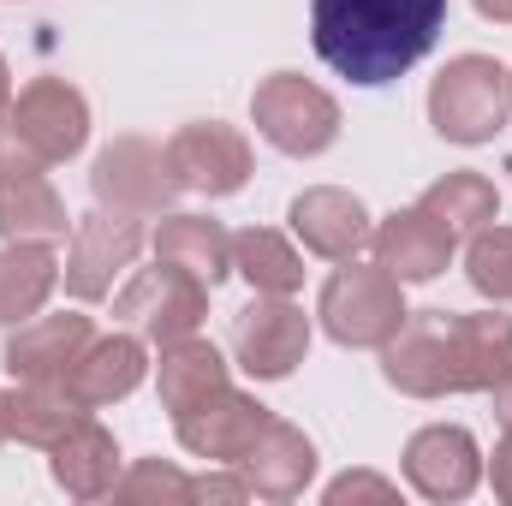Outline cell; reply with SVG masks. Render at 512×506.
<instances>
[{
	"mask_svg": "<svg viewBox=\"0 0 512 506\" xmlns=\"http://www.w3.org/2000/svg\"><path fill=\"white\" fill-rule=\"evenodd\" d=\"M447 24V0H310V42L340 78L382 90L405 78Z\"/></svg>",
	"mask_w": 512,
	"mask_h": 506,
	"instance_id": "1",
	"label": "cell"
},
{
	"mask_svg": "<svg viewBox=\"0 0 512 506\" xmlns=\"http://www.w3.org/2000/svg\"><path fill=\"white\" fill-rule=\"evenodd\" d=\"M316 316H322V334L334 346H352V352H382L387 340L405 328V286L387 274L382 262H358L346 256V268L328 274L322 298H316Z\"/></svg>",
	"mask_w": 512,
	"mask_h": 506,
	"instance_id": "2",
	"label": "cell"
},
{
	"mask_svg": "<svg viewBox=\"0 0 512 506\" xmlns=\"http://www.w3.org/2000/svg\"><path fill=\"white\" fill-rule=\"evenodd\" d=\"M512 114V84L507 66L489 54H453L441 78L429 84V126L447 143H495V131Z\"/></svg>",
	"mask_w": 512,
	"mask_h": 506,
	"instance_id": "3",
	"label": "cell"
},
{
	"mask_svg": "<svg viewBox=\"0 0 512 506\" xmlns=\"http://www.w3.org/2000/svg\"><path fill=\"white\" fill-rule=\"evenodd\" d=\"M114 316L126 322L131 334L155 340V346H173V340H191L209 316V286L173 262L155 256V268H137L126 286L114 292Z\"/></svg>",
	"mask_w": 512,
	"mask_h": 506,
	"instance_id": "4",
	"label": "cell"
},
{
	"mask_svg": "<svg viewBox=\"0 0 512 506\" xmlns=\"http://www.w3.org/2000/svg\"><path fill=\"white\" fill-rule=\"evenodd\" d=\"M90 191H96L102 209L149 221V215H173L185 185H179V173L167 161V143H155V137H114L96 155V167H90Z\"/></svg>",
	"mask_w": 512,
	"mask_h": 506,
	"instance_id": "5",
	"label": "cell"
},
{
	"mask_svg": "<svg viewBox=\"0 0 512 506\" xmlns=\"http://www.w3.org/2000/svg\"><path fill=\"white\" fill-rule=\"evenodd\" d=\"M251 120L280 155H322L340 137V102L298 72H268L251 90Z\"/></svg>",
	"mask_w": 512,
	"mask_h": 506,
	"instance_id": "6",
	"label": "cell"
},
{
	"mask_svg": "<svg viewBox=\"0 0 512 506\" xmlns=\"http://www.w3.org/2000/svg\"><path fill=\"white\" fill-rule=\"evenodd\" d=\"M0 126L12 131L42 167H60V161H72L90 143V102L66 78H36V84H24L12 96Z\"/></svg>",
	"mask_w": 512,
	"mask_h": 506,
	"instance_id": "7",
	"label": "cell"
},
{
	"mask_svg": "<svg viewBox=\"0 0 512 506\" xmlns=\"http://www.w3.org/2000/svg\"><path fill=\"white\" fill-rule=\"evenodd\" d=\"M137 251H143V221L96 203L90 215L72 221V251L60 262V280L78 304H102L114 292V280L137 262Z\"/></svg>",
	"mask_w": 512,
	"mask_h": 506,
	"instance_id": "8",
	"label": "cell"
},
{
	"mask_svg": "<svg viewBox=\"0 0 512 506\" xmlns=\"http://www.w3.org/2000/svg\"><path fill=\"white\" fill-rule=\"evenodd\" d=\"M310 352V316L304 304L280 292H256L251 304L233 316V358L251 381H286Z\"/></svg>",
	"mask_w": 512,
	"mask_h": 506,
	"instance_id": "9",
	"label": "cell"
},
{
	"mask_svg": "<svg viewBox=\"0 0 512 506\" xmlns=\"http://www.w3.org/2000/svg\"><path fill=\"white\" fill-rule=\"evenodd\" d=\"M72 233V215L60 203V191L48 185L42 161L0 126V239H42L60 245Z\"/></svg>",
	"mask_w": 512,
	"mask_h": 506,
	"instance_id": "10",
	"label": "cell"
},
{
	"mask_svg": "<svg viewBox=\"0 0 512 506\" xmlns=\"http://www.w3.org/2000/svg\"><path fill=\"white\" fill-rule=\"evenodd\" d=\"M167 161H173L179 185L197 197H233L251 185V143H245V131L221 126V120L179 126L167 137Z\"/></svg>",
	"mask_w": 512,
	"mask_h": 506,
	"instance_id": "11",
	"label": "cell"
},
{
	"mask_svg": "<svg viewBox=\"0 0 512 506\" xmlns=\"http://www.w3.org/2000/svg\"><path fill=\"white\" fill-rule=\"evenodd\" d=\"M405 483L435 506L477 495V483H483V447H477V435L459 429V423L417 429L405 441Z\"/></svg>",
	"mask_w": 512,
	"mask_h": 506,
	"instance_id": "12",
	"label": "cell"
},
{
	"mask_svg": "<svg viewBox=\"0 0 512 506\" xmlns=\"http://www.w3.org/2000/svg\"><path fill=\"white\" fill-rule=\"evenodd\" d=\"M447 328H453V310H411L405 328L382 346V376L411 399H447L453 393Z\"/></svg>",
	"mask_w": 512,
	"mask_h": 506,
	"instance_id": "13",
	"label": "cell"
},
{
	"mask_svg": "<svg viewBox=\"0 0 512 506\" xmlns=\"http://www.w3.org/2000/svg\"><path fill=\"white\" fill-rule=\"evenodd\" d=\"M268 417H274V411H268L262 399L239 393V387H227V393L203 399L197 411L173 417V429H179V447H185L191 459H209V465H239V459H245V447L262 435V423H268Z\"/></svg>",
	"mask_w": 512,
	"mask_h": 506,
	"instance_id": "14",
	"label": "cell"
},
{
	"mask_svg": "<svg viewBox=\"0 0 512 506\" xmlns=\"http://www.w3.org/2000/svg\"><path fill=\"white\" fill-rule=\"evenodd\" d=\"M286 221H292V233L304 239V251L328 256V262L358 256L370 245V233H376L364 197H358V191H340V185H310V191H298L292 209H286Z\"/></svg>",
	"mask_w": 512,
	"mask_h": 506,
	"instance_id": "15",
	"label": "cell"
},
{
	"mask_svg": "<svg viewBox=\"0 0 512 506\" xmlns=\"http://www.w3.org/2000/svg\"><path fill=\"white\" fill-rule=\"evenodd\" d=\"M370 251H376V262H382L399 286H417V280L447 274V262L459 251V233L441 227L423 203H411V209H393L382 227L370 233Z\"/></svg>",
	"mask_w": 512,
	"mask_h": 506,
	"instance_id": "16",
	"label": "cell"
},
{
	"mask_svg": "<svg viewBox=\"0 0 512 506\" xmlns=\"http://www.w3.org/2000/svg\"><path fill=\"white\" fill-rule=\"evenodd\" d=\"M96 340L84 310H60V316H30L6 334V370L12 381H66L72 364L84 358V346Z\"/></svg>",
	"mask_w": 512,
	"mask_h": 506,
	"instance_id": "17",
	"label": "cell"
},
{
	"mask_svg": "<svg viewBox=\"0 0 512 506\" xmlns=\"http://www.w3.org/2000/svg\"><path fill=\"white\" fill-rule=\"evenodd\" d=\"M239 471H245L251 495H262V501H298L310 489V477H316V447H310V435L298 423L268 417L262 435L245 447Z\"/></svg>",
	"mask_w": 512,
	"mask_h": 506,
	"instance_id": "18",
	"label": "cell"
},
{
	"mask_svg": "<svg viewBox=\"0 0 512 506\" xmlns=\"http://www.w3.org/2000/svg\"><path fill=\"white\" fill-rule=\"evenodd\" d=\"M447 364H453V393H489L495 381L512 376V316L501 310H453L447 328Z\"/></svg>",
	"mask_w": 512,
	"mask_h": 506,
	"instance_id": "19",
	"label": "cell"
},
{
	"mask_svg": "<svg viewBox=\"0 0 512 506\" xmlns=\"http://www.w3.org/2000/svg\"><path fill=\"white\" fill-rule=\"evenodd\" d=\"M48 471H54V483H60L72 501H102V495H114V483H120V441L84 411V417L48 447Z\"/></svg>",
	"mask_w": 512,
	"mask_h": 506,
	"instance_id": "20",
	"label": "cell"
},
{
	"mask_svg": "<svg viewBox=\"0 0 512 506\" xmlns=\"http://www.w3.org/2000/svg\"><path fill=\"white\" fill-rule=\"evenodd\" d=\"M149 376V352H143V334H96L84 346V358L72 364L66 387L78 393L84 411H102L114 399L137 393V381Z\"/></svg>",
	"mask_w": 512,
	"mask_h": 506,
	"instance_id": "21",
	"label": "cell"
},
{
	"mask_svg": "<svg viewBox=\"0 0 512 506\" xmlns=\"http://www.w3.org/2000/svg\"><path fill=\"white\" fill-rule=\"evenodd\" d=\"M233 376H227V358L209 346V340H173V346H161V364H155V393H161V405L173 411V417H185V411H197L203 399H215V393H227Z\"/></svg>",
	"mask_w": 512,
	"mask_h": 506,
	"instance_id": "22",
	"label": "cell"
},
{
	"mask_svg": "<svg viewBox=\"0 0 512 506\" xmlns=\"http://www.w3.org/2000/svg\"><path fill=\"white\" fill-rule=\"evenodd\" d=\"M155 256L161 262H173V268H185V274H197L209 292L233 274V233L221 227V221H209V215H167L161 227H155Z\"/></svg>",
	"mask_w": 512,
	"mask_h": 506,
	"instance_id": "23",
	"label": "cell"
},
{
	"mask_svg": "<svg viewBox=\"0 0 512 506\" xmlns=\"http://www.w3.org/2000/svg\"><path fill=\"white\" fill-rule=\"evenodd\" d=\"M54 286H60L54 245H42V239H6V251H0V328L30 322L48 304Z\"/></svg>",
	"mask_w": 512,
	"mask_h": 506,
	"instance_id": "24",
	"label": "cell"
},
{
	"mask_svg": "<svg viewBox=\"0 0 512 506\" xmlns=\"http://www.w3.org/2000/svg\"><path fill=\"white\" fill-rule=\"evenodd\" d=\"M78 417H84V405H78V393L66 381H18L6 393V435L24 441V447H42L48 453Z\"/></svg>",
	"mask_w": 512,
	"mask_h": 506,
	"instance_id": "25",
	"label": "cell"
},
{
	"mask_svg": "<svg viewBox=\"0 0 512 506\" xmlns=\"http://www.w3.org/2000/svg\"><path fill=\"white\" fill-rule=\"evenodd\" d=\"M441 227H453L459 239H471V233H483L495 215H501V191H495V179L489 173H471V167H459V173H447V179H435L423 197H417Z\"/></svg>",
	"mask_w": 512,
	"mask_h": 506,
	"instance_id": "26",
	"label": "cell"
},
{
	"mask_svg": "<svg viewBox=\"0 0 512 506\" xmlns=\"http://www.w3.org/2000/svg\"><path fill=\"white\" fill-rule=\"evenodd\" d=\"M233 274H245L251 292L292 298L304 286V256L292 251V239H280L274 227H245V233H233Z\"/></svg>",
	"mask_w": 512,
	"mask_h": 506,
	"instance_id": "27",
	"label": "cell"
},
{
	"mask_svg": "<svg viewBox=\"0 0 512 506\" xmlns=\"http://www.w3.org/2000/svg\"><path fill=\"white\" fill-rule=\"evenodd\" d=\"M465 280L489 298V304H512V227H483L471 233V251H465Z\"/></svg>",
	"mask_w": 512,
	"mask_h": 506,
	"instance_id": "28",
	"label": "cell"
},
{
	"mask_svg": "<svg viewBox=\"0 0 512 506\" xmlns=\"http://www.w3.org/2000/svg\"><path fill=\"white\" fill-rule=\"evenodd\" d=\"M114 501H131V506H191V477L161 465V459H137L131 471H120L114 483Z\"/></svg>",
	"mask_w": 512,
	"mask_h": 506,
	"instance_id": "29",
	"label": "cell"
},
{
	"mask_svg": "<svg viewBox=\"0 0 512 506\" xmlns=\"http://www.w3.org/2000/svg\"><path fill=\"white\" fill-rule=\"evenodd\" d=\"M322 501L328 506H393L399 501V483H387L376 471H346V477H334L322 489Z\"/></svg>",
	"mask_w": 512,
	"mask_h": 506,
	"instance_id": "30",
	"label": "cell"
},
{
	"mask_svg": "<svg viewBox=\"0 0 512 506\" xmlns=\"http://www.w3.org/2000/svg\"><path fill=\"white\" fill-rule=\"evenodd\" d=\"M191 495H197V501H251V483H245V471L233 465V477H221V471L191 477Z\"/></svg>",
	"mask_w": 512,
	"mask_h": 506,
	"instance_id": "31",
	"label": "cell"
},
{
	"mask_svg": "<svg viewBox=\"0 0 512 506\" xmlns=\"http://www.w3.org/2000/svg\"><path fill=\"white\" fill-rule=\"evenodd\" d=\"M489 483H495V495L512 506V435H501V447H495V465H489Z\"/></svg>",
	"mask_w": 512,
	"mask_h": 506,
	"instance_id": "32",
	"label": "cell"
},
{
	"mask_svg": "<svg viewBox=\"0 0 512 506\" xmlns=\"http://www.w3.org/2000/svg\"><path fill=\"white\" fill-rule=\"evenodd\" d=\"M489 393H495V417H501V429L512 435V376H507V381H495Z\"/></svg>",
	"mask_w": 512,
	"mask_h": 506,
	"instance_id": "33",
	"label": "cell"
},
{
	"mask_svg": "<svg viewBox=\"0 0 512 506\" xmlns=\"http://www.w3.org/2000/svg\"><path fill=\"white\" fill-rule=\"evenodd\" d=\"M483 18H495V24H512V0H471Z\"/></svg>",
	"mask_w": 512,
	"mask_h": 506,
	"instance_id": "34",
	"label": "cell"
},
{
	"mask_svg": "<svg viewBox=\"0 0 512 506\" xmlns=\"http://www.w3.org/2000/svg\"><path fill=\"white\" fill-rule=\"evenodd\" d=\"M6 108H12V72H6V60H0V120H6Z\"/></svg>",
	"mask_w": 512,
	"mask_h": 506,
	"instance_id": "35",
	"label": "cell"
},
{
	"mask_svg": "<svg viewBox=\"0 0 512 506\" xmlns=\"http://www.w3.org/2000/svg\"><path fill=\"white\" fill-rule=\"evenodd\" d=\"M0 441H12V435H6V393H0Z\"/></svg>",
	"mask_w": 512,
	"mask_h": 506,
	"instance_id": "36",
	"label": "cell"
},
{
	"mask_svg": "<svg viewBox=\"0 0 512 506\" xmlns=\"http://www.w3.org/2000/svg\"><path fill=\"white\" fill-rule=\"evenodd\" d=\"M507 84H512V72H507Z\"/></svg>",
	"mask_w": 512,
	"mask_h": 506,
	"instance_id": "37",
	"label": "cell"
}]
</instances>
